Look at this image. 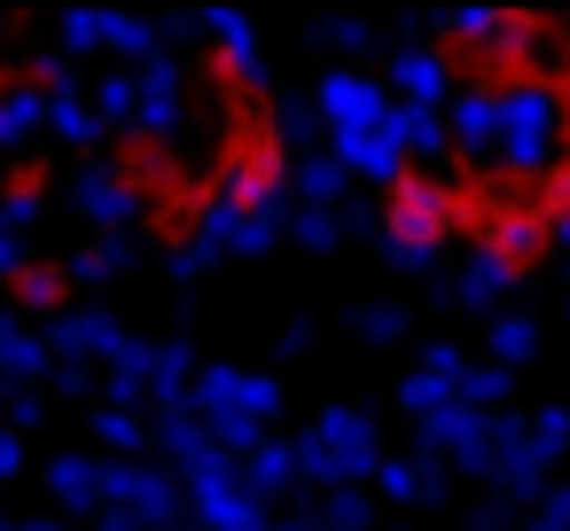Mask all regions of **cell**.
<instances>
[{
	"label": "cell",
	"instance_id": "6da1fadb",
	"mask_svg": "<svg viewBox=\"0 0 570 531\" xmlns=\"http://www.w3.org/2000/svg\"><path fill=\"white\" fill-rule=\"evenodd\" d=\"M212 188H219V212L227 219H266L282 180H289V134L274 118V95L250 79L235 87L219 110H212Z\"/></svg>",
	"mask_w": 570,
	"mask_h": 531
},
{
	"label": "cell",
	"instance_id": "7a4b0ae2",
	"mask_svg": "<svg viewBox=\"0 0 570 531\" xmlns=\"http://www.w3.org/2000/svg\"><path fill=\"white\" fill-rule=\"evenodd\" d=\"M375 219H383V235H391L399 250H414V258L445 250V243H453V180H445V157L406 149V157L383 173V188H375Z\"/></svg>",
	"mask_w": 570,
	"mask_h": 531
}]
</instances>
